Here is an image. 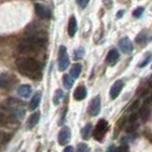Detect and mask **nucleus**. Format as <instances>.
Masks as SVG:
<instances>
[{
	"label": "nucleus",
	"mask_w": 152,
	"mask_h": 152,
	"mask_svg": "<svg viewBox=\"0 0 152 152\" xmlns=\"http://www.w3.org/2000/svg\"><path fill=\"white\" fill-rule=\"evenodd\" d=\"M16 66L18 71L29 77L31 79H40L41 78V66L38 62L30 57H21L16 61Z\"/></svg>",
	"instance_id": "nucleus-1"
},
{
	"label": "nucleus",
	"mask_w": 152,
	"mask_h": 152,
	"mask_svg": "<svg viewBox=\"0 0 152 152\" xmlns=\"http://www.w3.org/2000/svg\"><path fill=\"white\" fill-rule=\"evenodd\" d=\"M44 45V39L40 36L32 34L26 38H24L18 44V52L22 54H29L33 52H38L39 49Z\"/></svg>",
	"instance_id": "nucleus-2"
},
{
	"label": "nucleus",
	"mask_w": 152,
	"mask_h": 152,
	"mask_svg": "<svg viewBox=\"0 0 152 152\" xmlns=\"http://www.w3.org/2000/svg\"><path fill=\"white\" fill-rule=\"evenodd\" d=\"M69 64H70V60H69L66 48L64 46H61L60 50H58V69H60V71L66 70Z\"/></svg>",
	"instance_id": "nucleus-3"
},
{
	"label": "nucleus",
	"mask_w": 152,
	"mask_h": 152,
	"mask_svg": "<svg viewBox=\"0 0 152 152\" xmlns=\"http://www.w3.org/2000/svg\"><path fill=\"white\" fill-rule=\"evenodd\" d=\"M88 112L91 117H96L101 112V97L99 95L91 99V104L88 107Z\"/></svg>",
	"instance_id": "nucleus-4"
},
{
	"label": "nucleus",
	"mask_w": 152,
	"mask_h": 152,
	"mask_svg": "<svg viewBox=\"0 0 152 152\" xmlns=\"http://www.w3.org/2000/svg\"><path fill=\"white\" fill-rule=\"evenodd\" d=\"M107 129V120H104V119L99 120V124H97V126H96V130H95V138L99 140V141H102Z\"/></svg>",
	"instance_id": "nucleus-5"
},
{
	"label": "nucleus",
	"mask_w": 152,
	"mask_h": 152,
	"mask_svg": "<svg viewBox=\"0 0 152 152\" xmlns=\"http://www.w3.org/2000/svg\"><path fill=\"white\" fill-rule=\"evenodd\" d=\"M70 138H71V130L69 129L68 127H64L58 133V138H57L58 143L61 145H66L70 141Z\"/></svg>",
	"instance_id": "nucleus-6"
},
{
	"label": "nucleus",
	"mask_w": 152,
	"mask_h": 152,
	"mask_svg": "<svg viewBox=\"0 0 152 152\" xmlns=\"http://www.w3.org/2000/svg\"><path fill=\"white\" fill-rule=\"evenodd\" d=\"M34 9H36V14L40 18H49L50 17V10L48 9V7H46L44 5L36 4L34 5Z\"/></svg>",
	"instance_id": "nucleus-7"
},
{
	"label": "nucleus",
	"mask_w": 152,
	"mask_h": 152,
	"mask_svg": "<svg viewBox=\"0 0 152 152\" xmlns=\"http://www.w3.org/2000/svg\"><path fill=\"white\" fill-rule=\"evenodd\" d=\"M119 47L124 53H132L133 50V42L130 41V39L128 37H124L119 40Z\"/></svg>",
	"instance_id": "nucleus-8"
},
{
	"label": "nucleus",
	"mask_w": 152,
	"mask_h": 152,
	"mask_svg": "<svg viewBox=\"0 0 152 152\" xmlns=\"http://www.w3.org/2000/svg\"><path fill=\"white\" fill-rule=\"evenodd\" d=\"M122 87H124V81H122V80H117V81L112 85V87H111V89H110V96H111V99H114L119 96Z\"/></svg>",
	"instance_id": "nucleus-9"
},
{
	"label": "nucleus",
	"mask_w": 152,
	"mask_h": 152,
	"mask_svg": "<svg viewBox=\"0 0 152 152\" xmlns=\"http://www.w3.org/2000/svg\"><path fill=\"white\" fill-rule=\"evenodd\" d=\"M119 52L115 49V48H112V49H110V52L107 53V62L109 65H114L117 61L119 60Z\"/></svg>",
	"instance_id": "nucleus-10"
},
{
	"label": "nucleus",
	"mask_w": 152,
	"mask_h": 152,
	"mask_svg": "<svg viewBox=\"0 0 152 152\" xmlns=\"http://www.w3.org/2000/svg\"><path fill=\"white\" fill-rule=\"evenodd\" d=\"M32 93V88H31L30 85H21L17 89V94L23 97V99H28Z\"/></svg>",
	"instance_id": "nucleus-11"
},
{
	"label": "nucleus",
	"mask_w": 152,
	"mask_h": 152,
	"mask_svg": "<svg viewBox=\"0 0 152 152\" xmlns=\"http://www.w3.org/2000/svg\"><path fill=\"white\" fill-rule=\"evenodd\" d=\"M86 95H87V91L85 86H78L73 93V97L76 101H83L84 99H86Z\"/></svg>",
	"instance_id": "nucleus-12"
},
{
	"label": "nucleus",
	"mask_w": 152,
	"mask_h": 152,
	"mask_svg": "<svg viewBox=\"0 0 152 152\" xmlns=\"http://www.w3.org/2000/svg\"><path fill=\"white\" fill-rule=\"evenodd\" d=\"M77 30H78V26H77V20L75 16H71L70 20H69L68 24V33L70 37H73L76 34Z\"/></svg>",
	"instance_id": "nucleus-13"
},
{
	"label": "nucleus",
	"mask_w": 152,
	"mask_h": 152,
	"mask_svg": "<svg viewBox=\"0 0 152 152\" xmlns=\"http://www.w3.org/2000/svg\"><path fill=\"white\" fill-rule=\"evenodd\" d=\"M40 101H41V94L40 93H36L33 96H32V99L30 101V104H29V109H30L31 111H33L34 109H37L38 105L40 104Z\"/></svg>",
	"instance_id": "nucleus-14"
},
{
	"label": "nucleus",
	"mask_w": 152,
	"mask_h": 152,
	"mask_svg": "<svg viewBox=\"0 0 152 152\" xmlns=\"http://www.w3.org/2000/svg\"><path fill=\"white\" fill-rule=\"evenodd\" d=\"M39 119H40V113H39V112H36V113L31 114L29 120H28V128H29V129H32L34 126H37V124L39 122Z\"/></svg>",
	"instance_id": "nucleus-15"
},
{
	"label": "nucleus",
	"mask_w": 152,
	"mask_h": 152,
	"mask_svg": "<svg viewBox=\"0 0 152 152\" xmlns=\"http://www.w3.org/2000/svg\"><path fill=\"white\" fill-rule=\"evenodd\" d=\"M150 113H151V111H150V109L148 107L146 104H144L143 107H141V109H140V117L142 118L143 121H146V120L149 119Z\"/></svg>",
	"instance_id": "nucleus-16"
},
{
	"label": "nucleus",
	"mask_w": 152,
	"mask_h": 152,
	"mask_svg": "<svg viewBox=\"0 0 152 152\" xmlns=\"http://www.w3.org/2000/svg\"><path fill=\"white\" fill-rule=\"evenodd\" d=\"M80 73H81V65L77 63L70 70V76L75 79V78H78V77L80 76Z\"/></svg>",
	"instance_id": "nucleus-17"
},
{
	"label": "nucleus",
	"mask_w": 152,
	"mask_h": 152,
	"mask_svg": "<svg viewBox=\"0 0 152 152\" xmlns=\"http://www.w3.org/2000/svg\"><path fill=\"white\" fill-rule=\"evenodd\" d=\"M63 85L66 89H70L73 86V78L70 75H64L63 76Z\"/></svg>",
	"instance_id": "nucleus-18"
},
{
	"label": "nucleus",
	"mask_w": 152,
	"mask_h": 152,
	"mask_svg": "<svg viewBox=\"0 0 152 152\" xmlns=\"http://www.w3.org/2000/svg\"><path fill=\"white\" fill-rule=\"evenodd\" d=\"M91 124H87L84 128H83V130H81L83 138H84V140H87L88 137L91 136Z\"/></svg>",
	"instance_id": "nucleus-19"
},
{
	"label": "nucleus",
	"mask_w": 152,
	"mask_h": 152,
	"mask_svg": "<svg viewBox=\"0 0 152 152\" xmlns=\"http://www.w3.org/2000/svg\"><path fill=\"white\" fill-rule=\"evenodd\" d=\"M63 96H64V93L62 89H57V91H55V95H54V104H58L60 102H61V99H63Z\"/></svg>",
	"instance_id": "nucleus-20"
},
{
	"label": "nucleus",
	"mask_w": 152,
	"mask_h": 152,
	"mask_svg": "<svg viewBox=\"0 0 152 152\" xmlns=\"http://www.w3.org/2000/svg\"><path fill=\"white\" fill-rule=\"evenodd\" d=\"M146 39H148V34H146V31H142L138 36L136 37V41L137 44H144L145 41H146Z\"/></svg>",
	"instance_id": "nucleus-21"
},
{
	"label": "nucleus",
	"mask_w": 152,
	"mask_h": 152,
	"mask_svg": "<svg viewBox=\"0 0 152 152\" xmlns=\"http://www.w3.org/2000/svg\"><path fill=\"white\" fill-rule=\"evenodd\" d=\"M151 61H152V53H150V54H148V55L145 56L144 60L138 64V66H140V68H144V66H146V65H148Z\"/></svg>",
	"instance_id": "nucleus-22"
},
{
	"label": "nucleus",
	"mask_w": 152,
	"mask_h": 152,
	"mask_svg": "<svg viewBox=\"0 0 152 152\" xmlns=\"http://www.w3.org/2000/svg\"><path fill=\"white\" fill-rule=\"evenodd\" d=\"M8 85H9V80L7 79V77L5 76H0V87H4V88H7Z\"/></svg>",
	"instance_id": "nucleus-23"
},
{
	"label": "nucleus",
	"mask_w": 152,
	"mask_h": 152,
	"mask_svg": "<svg viewBox=\"0 0 152 152\" xmlns=\"http://www.w3.org/2000/svg\"><path fill=\"white\" fill-rule=\"evenodd\" d=\"M84 53H85V49L83 48V47H80V48L76 49V52H75V58H76V60L83 58V56H84Z\"/></svg>",
	"instance_id": "nucleus-24"
},
{
	"label": "nucleus",
	"mask_w": 152,
	"mask_h": 152,
	"mask_svg": "<svg viewBox=\"0 0 152 152\" xmlns=\"http://www.w3.org/2000/svg\"><path fill=\"white\" fill-rule=\"evenodd\" d=\"M143 12H144V7H138L133 12V16H135V17H140V16L143 14Z\"/></svg>",
	"instance_id": "nucleus-25"
},
{
	"label": "nucleus",
	"mask_w": 152,
	"mask_h": 152,
	"mask_svg": "<svg viewBox=\"0 0 152 152\" xmlns=\"http://www.w3.org/2000/svg\"><path fill=\"white\" fill-rule=\"evenodd\" d=\"M88 150H89V148H88L87 144H85V143H79L78 144V151L84 152V151H88Z\"/></svg>",
	"instance_id": "nucleus-26"
},
{
	"label": "nucleus",
	"mask_w": 152,
	"mask_h": 152,
	"mask_svg": "<svg viewBox=\"0 0 152 152\" xmlns=\"http://www.w3.org/2000/svg\"><path fill=\"white\" fill-rule=\"evenodd\" d=\"M88 2H89V0H77V4L79 5V7L80 8H86V6L88 5Z\"/></svg>",
	"instance_id": "nucleus-27"
},
{
	"label": "nucleus",
	"mask_w": 152,
	"mask_h": 152,
	"mask_svg": "<svg viewBox=\"0 0 152 152\" xmlns=\"http://www.w3.org/2000/svg\"><path fill=\"white\" fill-rule=\"evenodd\" d=\"M137 120V114L136 113H133V114H130V117H129V122L130 124H133V122H135Z\"/></svg>",
	"instance_id": "nucleus-28"
},
{
	"label": "nucleus",
	"mask_w": 152,
	"mask_h": 152,
	"mask_svg": "<svg viewBox=\"0 0 152 152\" xmlns=\"http://www.w3.org/2000/svg\"><path fill=\"white\" fill-rule=\"evenodd\" d=\"M129 149H128V146L127 145H121L120 148H118L117 149V151H128Z\"/></svg>",
	"instance_id": "nucleus-29"
},
{
	"label": "nucleus",
	"mask_w": 152,
	"mask_h": 152,
	"mask_svg": "<svg viewBox=\"0 0 152 152\" xmlns=\"http://www.w3.org/2000/svg\"><path fill=\"white\" fill-rule=\"evenodd\" d=\"M136 125H132V127H129V128H127V132L129 133V132H133L134 129H136Z\"/></svg>",
	"instance_id": "nucleus-30"
},
{
	"label": "nucleus",
	"mask_w": 152,
	"mask_h": 152,
	"mask_svg": "<svg viewBox=\"0 0 152 152\" xmlns=\"http://www.w3.org/2000/svg\"><path fill=\"white\" fill-rule=\"evenodd\" d=\"M124 13H125L124 10H120V12H118V14H117V17H118V18H120V17L122 16V14H124Z\"/></svg>",
	"instance_id": "nucleus-31"
},
{
	"label": "nucleus",
	"mask_w": 152,
	"mask_h": 152,
	"mask_svg": "<svg viewBox=\"0 0 152 152\" xmlns=\"http://www.w3.org/2000/svg\"><path fill=\"white\" fill-rule=\"evenodd\" d=\"M64 151H73V148L72 146H68V148L64 149Z\"/></svg>",
	"instance_id": "nucleus-32"
},
{
	"label": "nucleus",
	"mask_w": 152,
	"mask_h": 152,
	"mask_svg": "<svg viewBox=\"0 0 152 152\" xmlns=\"http://www.w3.org/2000/svg\"><path fill=\"white\" fill-rule=\"evenodd\" d=\"M109 151H117V148H113V146H111V148H109Z\"/></svg>",
	"instance_id": "nucleus-33"
},
{
	"label": "nucleus",
	"mask_w": 152,
	"mask_h": 152,
	"mask_svg": "<svg viewBox=\"0 0 152 152\" xmlns=\"http://www.w3.org/2000/svg\"><path fill=\"white\" fill-rule=\"evenodd\" d=\"M150 86H151V87H152V80H151V83H150Z\"/></svg>",
	"instance_id": "nucleus-34"
}]
</instances>
